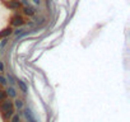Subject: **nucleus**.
Masks as SVG:
<instances>
[{"instance_id": "obj_1", "label": "nucleus", "mask_w": 130, "mask_h": 122, "mask_svg": "<svg viewBox=\"0 0 130 122\" xmlns=\"http://www.w3.org/2000/svg\"><path fill=\"white\" fill-rule=\"evenodd\" d=\"M0 111L3 113V117L7 119V118H10L13 114H14V106H13V102L9 100V99H5L0 103Z\"/></svg>"}, {"instance_id": "obj_2", "label": "nucleus", "mask_w": 130, "mask_h": 122, "mask_svg": "<svg viewBox=\"0 0 130 122\" xmlns=\"http://www.w3.org/2000/svg\"><path fill=\"white\" fill-rule=\"evenodd\" d=\"M10 24L13 27H21V26L24 24V18L21 14H15L10 18Z\"/></svg>"}, {"instance_id": "obj_3", "label": "nucleus", "mask_w": 130, "mask_h": 122, "mask_svg": "<svg viewBox=\"0 0 130 122\" xmlns=\"http://www.w3.org/2000/svg\"><path fill=\"white\" fill-rule=\"evenodd\" d=\"M7 8L10 9V10H19L22 8V3L21 0H8V2L5 3Z\"/></svg>"}, {"instance_id": "obj_4", "label": "nucleus", "mask_w": 130, "mask_h": 122, "mask_svg": "<svg viewBox=\"0 0 130 122\" xmlns=\"http://www.w3.org/2000/svg\"><path fill=\"white\" fill-rule=\"evenodd\" d=\"M24 117L27 118V122H37L36 117L33 116V113H32V111L29 108H26L24 109Z\"/></svg>"}, {"instance_id": "obj_5", "label": "nucleus", "mask_w": 130, "mask_h": 122, "mask_svg": "<svg viewBox=\"0 0 130 122\" xmlns=\"http://www.w3.org/2000/svg\"><path fill=\"white\" fill-rule=\"evenodd\" d=\"M23 13L26 15H28V17H33L35 13H36V9L33 7H31V5H24L23 7Z\"/></svg>"}, {"instance_id": "obj_6", "label": "nucleus", "mask_w": 130, "mask_h": 122, "mask_svg": "<svg viewBox=\"0 0 130 122\" xmlns=\"http://www.w3.org/2000/svg\"><path fill=\"white\" fill-rule=\"evenodd\" d=\"M13 106H14V109H17L18 112H21V111L23 109V107H24V102H23V99L17 98V99L13 102Z\"/></svg>"}, {"instance_id": "obj_7", "label": "nucleus", "mask_w": 130, "mask_h": 122, "mask_svg": "<svg viewBox=\"0 0 130 122\" xmlns=\"http://www.w3.org/2000/svg\"><path fill=\"white\" fill-rule=\"evenodd\" d=\"M15 83L18 84V88L21 89V92L23 94H27L28 93V87H27L26 82H23V80H15Z\"/></svg>"}, {"instance_id": "obj_8", "label": "nucleus", "mask_w": 130, "mask_h": 122, "mask_svg": "<svg viewBox=\"0 0 130 122\" xmlns=\"http://www.w3.org/2000/svg\"><path fill=\"white\" fill-rule=\"evenodd\" d=\"M5 93H7V97L9 98H17V90L14 87H8L5 89Z\"/></svg>"}, {"instance_id": "obj_9", "label": "nucleus", "mask_w": 130, "mask_h": 122, "mask_svg": "<svg viewBox=\"0 0 130 122\" xmlns=\"http://www.w3.org/2000/svg\"><path fill=\"white\" fill-rule=\"evenodd\" d=\"M12 33H13V29H12L10 27H8V28H4L2 32H0V38H7V37H9Z\"/></svg>"}, {"instance_id": "obj_10", "label": "nucleus", "mask_w": 130, "mask_h": 122, "mask_svg": "<svg viewBox=\"0 0 130 122\" xmlns=\"http://www.w3.org/2000/svg\"><path fill=\"white\" fill-rule=\"evenodd\" d=\"M5 79H7V83H9V84H10V87H13V85L15 84V79H14V76H13V74H10V73H8V75L5 76Z\"/></svg>"}, {"instance_id": "obj_11", "label": "nucleus", "mask_w": 130, "mask_h": 122, "mask_svg": "<svg viewBox=\"0 0 130 122\" xmlns=\"http://www.w3.org/2000/svg\"><path fill=\"white\" fill-rule=\"evenodd\" d=\"M5 99H7V93H5V90L0 89V103H2L3 100H5Z\"/></svg>"}, {"instance_id": "obj_12", "label": "nucleus", "mask_w": 130, "mask_h": 122, "mask_svg": "<svg viewBox=\"0 0 130 122\" xmlns=\"http://www.w3.org/2000/svg\"><path fill=\"white\" fill-rule=\"evenodd\" d=\"M8 83H7V79H5V76L4 75H0V87H3V85H7Z\"/></svg>"}, {"instance_id": "obj_13", "label": "nucleus", "mask_w": 130, "mask_h": 122, "mask_svg": "<svg viewBox=\"0 0 130 122\" xmlns=\"http://www.w3.org/2000/svg\"><path fill=\"white\" fill-rule=\"evenodd\" d=\"M10 118H12V119H10V122H21V118H19V116H18V114H13Z\"/></svg>"}, {"instance_id": "obj_14", "label": "nucleus", "mask_w": 130, "mask_h": 122, "mask_svg": "<svg viewBox=\"0 0 130 122\" xmlns=\"http://www.w3.org/2000/svg\"><path fill=\"white\" fill-rule=\"evenodd\" d=\"M0 73H4V64L0 61Z\"/></svg>"}, {"instance_id": "obj_15", "label": "nucleus", "mask_w": 130, "mask_h": 122, "mask_svg": "<svg viewBox=\"0 0 130 122\" xmlns=\"http://www.w3.org/2000/svg\"><path fill=\"white\" fill-rule=\"evenodd\" d=\"M22 31H23V29H22V28H19V29H17V31H15L14 33H15V34L18 36V34H21V33H22Z\"/></svg>"}, {"instance_id": "obj_16", "label": "nucleus", "mask_w": 130, "mask_h": 122, "mask_svg": "<svg viewBox=\"0 0 130 122\" xmlns=\"http://www.w3.org/2000/svg\"><path fill=\"white\" fill-rule=\"evenodd\" d=\"M32 2H33L36 5H40V4H41V0H32Z\"/></svg>"}]
</instances>
